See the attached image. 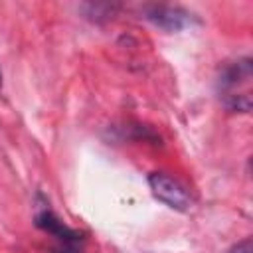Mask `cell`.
Returning a JSON list of instances; mask_svg holds the SVG:
<instances>
[{"label": "cell", "mask_w": 253, "mask_h": 253, "mask_svg": "<svg viewBox=\"0 0 253 253\" xmlns=\"http://www.w3.org/2000/svg\"><path fill=\"white\" fill-rule=\"evenodd\" d=\"M36 223H38V227H42L43 231L51 233L57 241H61L65 253H75V245H77V241L81 239L79 233L73 231L71 227H67V225H65L53 211H49V210H42V211L36 215Z\"/></svg>", "instance_id": "2"}, {"label": "cell", "mask_w": 253, "mask_h": 253, "mask_svg": "<svg viewBox=\"0 0 253 253\" xmlns=\"http://www.w3.org/2000/svg\"><path fill=\"white\" fill-rule=\"evenodd\" d=\"M146 18L168 32H178L190 22V14L176 6H150L146 10Z\"/></svg>", "instance_id": "3"}, {"label": "cell", "mask_w": 253, "mask_h": 253, "mask_svg": "<svg viewBox=\"0 0 253 253\" xmlns=\"http://www.w3.org/2000/svg\"><path fill=\"white\" fill-rule=\"evenodd\" d=\"M148 184H150L154 198L164 202L168 208L178 210V211H186L192 208V196H190L188 188L184 184H180L176 178L154 172L148 176Z\"/></svg>", "instance_id": "1"}, {"label": "cell", "mask_w": 253, "mask_h": 253, "mask_svg": "<svg viewBox=\"0 0 253 253\" xmlns=\"http://www.w3.org/2000/svg\"><path fill=\"white\" fill-rule=\"evenodd\" d=\"M0 81H2V75H0Z\"/></svg>", "instance_id": "5"}, {"label": "cell", "mask_w": 253, "mask_h": 253, "mask_svg": "<svg viewBox=\"0 0 253 253\" xmlns=\"http://www.w3.org/2000/svg\"><path fill=\"white\" fill-rule=\"evenodd\" d=\"M229 253H253V249H251V237H247L241 243H237Z\"/></svg>", "instance_id": "4"}]
</instances>
